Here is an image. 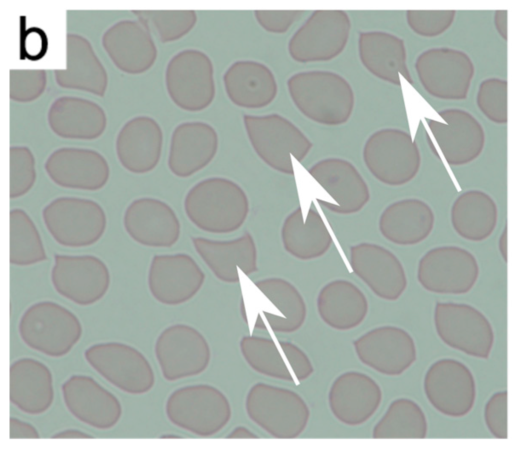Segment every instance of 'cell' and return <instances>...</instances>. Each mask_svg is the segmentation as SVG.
<instances>
[{"instance_id": "51", "label": "cell", "mask_w": 512, "mask_h": 451, "mask_svg": "<svg viewBox=\"0 0 512 451\" xmlns=\"http://www.w3.org/2000/svg\"><path fill=\"white\" fill-rule=\"evenodd\" d=\"M47 42V37L41 29H29L24 37L25 56L31 60L41 59L46 53Z\"/></svg>"}, {"instance_id": "22", "label": "cell", "mask_w": 512, "mask_h": 451, "mask_svg": "<svg viewBox=\"0 0 512 451\" xmlns=\"http://www.w3.org/2000/svg\"><path fill=\"white\" fill-rule=\"evenodd\" d=\"M349 263L353 273L378 298L396 301L407 288V276L402 262L382 245L360 242L350 246Z\"/></svg>"}, {"instance_id": "2", "label": "cell", "mask_w": 512, "mask_h": 451, "mask_svg": "<svg viewBox=\"0 0 512 451\" xmlns=\"http://www.w3.org/2000/svg\"><path fill=\"white\" fill-rule=\"evenodd\" d=\"M184 210L200 230L227 234L243 226L250 212V202L238 183L215 176L197 182L188 190Z\"/></svg>"}, {"instance_id": "30", "label": "cell", "mask_w": 512, "mask_h": 451, "mask_svg": "<svg viewBox=\"0 0 512 451\" xmlns=\"http://www.w3.org/2000/svg\"><path fill=\"white\" fill-rule=\"evenodd\" d=\"M163 147L159 123L147 115L129 119L119 130L115 150L119 163L134 174L148 173L158 165Z\"/></svg>"}, {"instance_id": "50", "label": "cell", "mask_w": 512, "mask_h": 451, "mask_svg": "<svg viewBox=\"0 0 512 451\" xmlns=\"http://www.w3.org/2000/svg\"><path fill=\"white\" fill-rule=\"evenodd\" d=\"M302 14L303 11L299 10L254 11L255 19L260 27L273 34L286 33Z\"/></svg>"}, {"instance_id": "17", "label": "cell", "mask_w": 512, "mask_h": 451, "mask_svg": "<svg viewBox=\"0 0 512 451\" xmlns=\"http://www.w3.org/2000/svg\"><path fill=\"white\" fill-rule=\"evenodd\" d=\"M423 388L430 404L452 418L465 416L475 403L474 376L465 364L455 359L444 358L431 364Z\"/></svg>"}, {"instance_id": "37", "label": "cell", "mask_w": 512, "mask_h": 451, "mask_svg": "<svg viewBox=\"0 0 512 451\" xmlns=\"http://www.w3.org/2000/svg\"><path fill=\"white\" fill-rule=\"evenodd\" d=\"M434 222V212L426 202L405 198L384 208L378 220V228L389 242L409 246L424 241L432 232Z\"/></svg>"}, {"instance_id": "4", "label": "cell", "mask_w": 512, "mask_h": 451, "mask_svg": "<svg viewBox=\"0 0 512 451\" xmlns=\"http://www.w3.org/2000/svg\"><path fill=\"white\" fill-rule=\"evenodd\" d=\"M245 410L252 422L276 439L298 438L310 418L309 406L300 394L264 382L250 387Z\"/></svg>"}, {"instance_id": "49", "label": "cell", "mask_w": 512, "mask_h": 451, "mask_svg": "<svg viewBox=\"0 0 512 451\" xmlns=\"http://www.w3.org/2000/svg\"><path fill=\"white\" fill-rule=\"evenodd\" d=\"M507 406L508 393L506 390L494 393L485 405V424L490 433L498 439H507L508 437Z\"/></svg>"}, {"instance_id": "5", "label": "cell", "mask_w": 512, "mask_h": 451, "mask_svg": "<svg viewBox=\"0 0 512 451\" xmlns=\"http://www.w3.org/2000/svg\"><path fill=\"white\" fill-rule=\"evenodd\" d=\"M165 413L175 426L200 437H211L229 423L232 408L227 396L217 387L193 384L169 395Z\"/></svg>"}, {"instance_id": "48", "label": "cell", "mask_w": 512, "mask_h": 451, "mask_svg": "<svg viewBox=\"0 0 512 451\" xmlns=\"http://www.w3.org/2000/svg\"><path fill=\"white\" fill-rule=\"evenodd\" d=\"M455 16L454 10H408L406 12L410 29L423 37L441 35L452 25Z\"/></svg>"}, {"instance_id": "33", "label": "cell", "mask_w": 512, "mask_h": 451, "mask_svg": "<svg viewBox=\"0 0 512 451\" xmlns=\"http://www.w3.org/2000/svg\"><path fill=\"white\" fill-rule=\"evenodd\" d=\"M223 85L228 99L244 109L264 108L275 100L278 93L272 70L255 60L233 62L223 74Z\"/></svg>"}, {"instance_id": "31", "label": "cell", "mask_w": 512, "mask_h": 451, "mask_svg": "<svg viewBox=\"0 0 512 451\" xmlns=\"http://www.w3.org/2000/svg\"><path fill=\"white\" fill-rule=\"evenodd\" d=\"M192 243L214 276L224 283L239 282L238 269L246 275L258 270L257 246L249 232L226 241L193 237Z\"/></svg>"}, {"instance_id": "45", "label": "cell", "mask_w": 512, "mask_h": 451, "mask_svg": "<svg viewBox=\"0 0 512 451\" xmlns=\"http://www.w3.org/2000/svg\"><path fill=\"white\" fill-rule=\"evenodd\" d=\"M35 157L27 146L10 147V197L27 194L36 181Z\"/></svg>"}, {"instance_id": "35", "label": "cell", "mask_w": 512, "mask_h": 451, "mask_svg": "<svg viewBox=\"0 0 512 451\" xmlns=\"http://www.w3.org/2000/svg\"><path fill=\"white\" fill-rule=\"evenodd\" d=\"M358 55L364 68L378 79L400 85L402 75L413 83L402 38L385 31H362L358 37Z\"/></svg>"}, {"instance_id": "39", "label": "cell", "mask_w": 512, "mask_h": 451, "mask_svg": "<svg viewBox=\"0 0 512 451\" xmlns=\"http://www.w3.org/2000/svg\"><path fill=\"white\" fill-rule=\"evenodd\" d=\"M280 235L284 250L302 261L324 256L333 244L325 222L313 207L305 217L300 207L290 212L283 221Z\"/></svg>"}, {"instance_id": "13", "label": "cell", "mask_w": 512, "mask_h": 451, "mask_svg": "<svg viewBox=\"0 0 512 451\" xmlns=\"http://www.w3.org/2000/svg\"><path fill=\"white\" fill-rule=\"evenodd\" d=\"M155 357L165 380L177 381L203 373L211 360L205 336L191 325L177 323L157 337Z\"/></svg>"}, {"instance_id": "36", "label": "cell", "mask_w": 512, "mask_h": 451, "mask_svg": "<svg viewBox=\"0 0 512 451\" xmlns=\"http://www.w3.org/2000/svg\"><path fill=\"white\" fill-rule=\"evenodd\" d=\"M10 401L27 414L46 412L54 401L50 368L30 357L15 360L10 366Z\"/></svg>"}, {"instance_id": "7", "label": "cell", "mask_w": 512, "mask_h": 451, "mask_svg": "<svg viewBox=\"0 0 512 451\" xmlns=\"http://www.w3.org/2000/svg\"><path fill=\"white\" fill-rule=\"evenodd\" d=\"M362 159L376 180L392 187L409 183L421 166L416 142L408 132L398 128L373 132L364 143Z\"/></svg>"}, {"instance_id": "20", "label": "cell", "mask_w": 512, "mask_h": 451, "mask_svg": "<svg viewBox=\"0 0 512 451\" xmlns=\"http://www.w3.org/2000/svg\"><path fill=\"white\" fill-rule=\"evenodd\" d=\"M205 274L189 254H156L148 270V288L153 298L167 306L191 300L202 288Z\"/></svg>"}, {"instance_id": "8", "label": "cell", "mask_w": 512, "mask_h": 451, "mask_svg": "<svg viewBox=\"0 0 512 451\" xmlns=\"http://www.w3.org/2000/svg\"><path fill=\"white\" fill-rule=\"evenodd\" d=\"M44 224L52 238L65 247H87L105 233L107 217L103 207L88 198L61 196L42 210Z\"/></svg>"}, {"instance_id": "23", "label": "cell", "mask_w": 512, "mask_h": 451, "mask_svg": "<svg viewBox=\"0 0 512 451\" xmlns=\"http://www.w3.org/2000/svg\"><path fill=\"white\" fill-rule=\"evenodd\" d=\"M61 391L68 411L88 426L106 430L121 419L120 400L91 376L72 375L62 384Z\"/></svg>"}, {"instance_id": "47", "label": "cell", "mask_w": 512, "mask_h": 451, "mask_svg": "<svg viewBox=\"0 0 512 451\" xmlns=\"http://www.w3.org/2000/svg\"><path fill=\"white\" fill-rule=\"evenodd\" d=\"M10 98L19 103L38 99L47 86V74L43 69H11Z\"/></svg>"}, {"instance_id": "56", "label": "cell", "mask_w": 512, "mask_h": 451, "mask_svg": "<svg viewBox=\"0 0 512 451\" xmlns=\"http://www.w3.org/2000/svg\"><path fill=\"white\" fill-rule=\"evenodd\" d=\"M507 239H508V233H507V227H505L501 233V236H500L499 242H498L499 251L501 253V256H502L504 262H507V258H508Z\"/></svg>"}, {"instance_id": "57", "label": "cell", "mask_w": 512, "mask_h": 451, "mask_svg": "<svg viewBox=\"0 0 512 451\" xmlns=\"http://www.w3.org/2000/svg\"><path fill=\"white\" fill-rule=\"evenodd\" d=\"M161 439H182V436L176 435V434H163L160 436Z\"/></svg>"}, {"instance_id": "43", "label": "cell", "mask_w": 512, "mask_h": 451, "mask_svg": "<svg viewBox=\"0 0 512 451\" xmlns=\"http://www.w3.org/2000/svg\"><path fill=\"white\" fill-rule=\"evenodd\" d=\"M47 259L45 247L32 218L20 208L10 211V263L30 266Z\"/></svg>"}, {"instance_id": "27", "label": "cell", "mask_w": 512, "mask_h": 451, "mask_svg": "<svg viewBox=\"0 0 512 451\" xmlns=\"http://www.w3.org/2000/svg\"><path fill=\"white\" fill-rule=\"evenodd\" d=\"M439 115L445 123L427 119V124L447 163L458 166L478 158L485 145L480 122L462 109H445Z\"/></svg>"}, {"instance_id": "9", "label": "cell", "mask_w": 512, "mask_h": 451, "mask_svg": "<svg viewBox=\"0 0 512 451\" xmlns=\"http://www.w3.org/2000/svg\"><path fill=\"white\" fill-rule=\"evenodd\" d=\"M165 87L182 110L198 112L208 108L216 94L212 60L199 49L179 51L166 65Z\"/></svg>"}, {"instance_id": "16", "label": "cell", "mask_w": 512, "mask_h": 451, "mask_svg": "<svg viewBox=\"0 0 512 451\" xmlns=\"http://www.w3.org/2000/svg\"><path fill=\"white\" fill-rule=\"evenodd\" d=\"M51 282L64 298L80 306H90L106 295L111 274L106 263L97 256L56 254Z\"/></svg>"}, {"instance_id": "14", "label": "cell", "mask_w": 512, "mask_h": 451, "mask_svg": "<svg viewBox=\"0 0 512 451\" xmlns=\"http://www.w3.org/2000/svg\"><path fill=\"white\" fill-rule=\"evenodd\" d=\"M415 70L425 91L444 100L465 99L474 76L471 58L447 47L423 51L416 59Z\"/></svg>"}, {"instance_id": "41", "label": "cell", "mask_w": 512, "mask_h": 451, "mask_svg": "<svg viewBox=\"0 0 512 451\" xmlns=\"http://www.w3.org/2000/svg\"><path fill=\"white\" fill-rule=\"evenodd\" d=\"M254 285L281 314L267 324L271 330L293 333L301 329L307 318V305L294 284L281 277H267Z\"/></svg>"}, {"instance_id": "24", "label": "cell", "mask_w": 512, "mask_h": 451, "mask_svg": "<svg viewBox=\"0 0 512 451\" xmlns=\"http://www.w3.org/2000/svg\"><path fill=\"white\" fill-rule=\"evenodd\" d=\"M382 389L369 375L346 371L335 378L328 392V405L333 416L346 426H360L378 410Z\"/></svg>"}, {"instance_id": "10", "label": "cell", "mask_w": 512, "mask_h": 451, "mask_svg": "<svg viewBox=\"0 0 512 451\" xmlns=\"http://www.w3.org/2000/svg\"><path fill=\"white\" fill-rule=\"evenodd\" d=\"M351 20L343 10H316L294 32L288 42L290 57L299 63L325 62L346 48Z\"/></svg>"}, {"instance_id": "15", "label": "cell", "mask_w": 512, "mask_h": 451, "mask_svg": "<svg viewBox=\"0 0 512 451\" xmlns=\"http://www.w3.org/2000/svg\"><path fill=\"white\" fill-rule=\"evenodd\" d=\"M478 277L475 256L459 246L432 248L418 262L417 280L429 292L464 294L474 287Z\"/></svg>"}, {"instance_id": "21", "label": "cell", "mask_w": 512, "mask_h": 451, "mask_svg": "<svg viewBox=\"0 0 512 451\" xmlns=\"http://www.w3.org/2000/svg\"><path fill=\"white\" fill-rule=\"evenodd\" d=\"M307 170L334 200L335 203L318 200L333 213H358L370 200L371 193L367 182L349 160L328 157L317 161Z\"/></svg>"}, {"instance_id": "55", "label": "cell", "mask_w": 512, "mask_h": 451, "mask_svg": "<svg viewBox=\"0 0 512 451\" xmlns=\"http://www.w3.org/2000/svg\"><path fill=\"white\" fill-rule=\"evenodd\" d=\"M227 439H258L253 431L245 426L239 425L235 427L227 436Z\"/></svg>"}, {"instance_id": "40", "label": "cell", "mask_w": 512, "mask_h": 451, "mask_svg": "<svg viewBox=\"0 0 512 451\" xmlns=\"http://www.w3.org/2000/svg\"><path fill=\"white\" fill-rule=\"evenodd\" d=\"M450 217L453 229L459 236L480 242L493 233L498 210L490 195L480 190H468L455 199Z\"/></svg>"}, {"instance_id": "28", "label": "cell", "mask_w": 512, "mask_h": 451, "mask_svg": "<svg viewBox=\"0 0 512 451\" xmlns=\"http://www.w3.org/2000/svg\"><path fill=\"white\" fill-rule=\"evenodd\" d=\"M101 43L116 68L130 75L148 71L158 55L150 31L138 20L114 23L103 33Z\"/></svg>"}, {"instance_id": "3", "label": "cell", "mask_w": 512, "mask_h": 451, "mask_svg": "<svg viewBox=\"0 0 512 451\" xmlns=\"http://www.w3.org/2000/svg\"><path fill=\"white\" fill-rule=\"evenodd\" d=\"M250 145L257 156L271 169L293 175L292 157L303 161L313 143L291 120L278 113L243 116Z\"/></svg>"}, {"instance_id": "46", "label": "cell", "mask_w": 512, "mask_h": 451, "mask_svg": "<svg viewBox=\"0 0 512 451\" xmlns=\"http://www.w3.org/2000/svg\"><path fill=\"white\" fill-rule=\"evenodd\" d=\"M507 80L488 78L481 82L477 93V106L486 118L496 124H506Z\"/></svg>"}, {"instance_id": "6", "label": "cell", "mask_w": 512, "mask_h": 451, "mask_svg": "<svg viewBox=\"0 0 512 451\" xmlns=\"http://www.w3.org/2000/svg\"><path fill=\"white\" fill-rule=\"evenodd\" d=\"M18 330L29 348L49 357L67 355L83 333L81 321L71 310L49 300L30 305L20 318Z\"/></svg>"}, {"instance_id": "12", "label": "cell", "mask_w": 512, "mask_h": 451, "mask_svg": "<svg viewBox=\"0 0 512 451\" xmlns=\"http://www.w3.org/2000/svg\"><path fill=\"white\" fill-rule=\"evenodd\" d=\"M433 318L437 335L447 346L473 357H489L495 336L480 310L464 303L437 302Z\"/></svg>"}, {"instance_id": "52", "label": "cell", "mask_w": 512, "mask_h": 451, "mask_svg": "<svg viewBox=\"0 0 512 451\" xmlns=\"http://www.w3.org/2000/svg\"><path fill=\"white\" fill-rule=\"evenodd\" d=\"M10 439H38L40 434L35 426L16 417L10 418Z\"/></svg>"}, {"instance_id": "25", "label": "cell", "mask_w": 512, "mask_h": 451, "mask_svg": "<svg viewBox=\"0 0 512 451\" xmlns=\"http://www.w3.org/2000/svg\"><path fill=\"white\" fill-rule=\"evenodd\" d=\"M48 177L58 186L68 189L97 191L110 178V166L98 151L79 147L54 150L44 164Z\"/></svg>"}, {"instance_id": "18", "label": "cell", "mask_w": 512, "mask_h": 451, "mask_svg": "<svg viewBox=\"0 0 512 451\" xmlns=\"http://www.w3.org/2000/svg\"><path fill=\"white\" fill-rule=\"evenodd\" d=\"M241 354L255 372L278 380L302 382L314 372L308 355L289 341L246 335L239 342Z\"/></svg>"}, {"instance_id": "26", "label": "cell", "mask_w": 512, "mask_h": 451, "mask_svg": "<svg viewBox=\"0 0 512 451\" xmlns=\"http://www.w3.org/2000/svg\"><path fill=\"white\" fill-rule=\"evenodd\" d=\"M123 225L135 242L147 247H171L181 233L180 221L173 208L153 197L133 200L124 212Z\"/></svg>"}, {"instance_id": "54", "label": "cell", "mask_w": 512, "mask_h": 451, "mask_svg": "<svg viewBox=\"0 0 512 451\" xmlns=\"http://www.w3.org/2000/svg\"><path fill=\"white\" fill-rule=\"evenodd\" d=\"M91 434L77 429H65L52 435V439H93Z\"/></svg>"}, {"instance_id": "53", "label": "cell", "mask_w": 512, "mask_h": 451, "mask_svg": "<svg viewBox=\"0 0 512 451\" xmlns=\"http://www.w3.org/2000/svg\"><path fill=\"white\" fill-rule=\"evenodd\" d=\"M507 18V10H497L494 13L495 28L504 40H507Z\"/></svg>"}, {"instance_id": "42", "label": "cell", "mask_w": 512, "mask_h": 451, "mask_svg": "<svg viewBox=\"0 0 512 451\" xmlns=\"http://www.w3.org/2000/svg\"><path fill=\"white\" fill-rule=\"evenodd\" d=\"M427 420L422 408L412 399L397 398L375 424L374 439H424Z\"/></svg>"}, {"instance_id": "11", "label": "cell", "mask_w": 512, "mask_h": 451, "mask_svg": "<svg viewBox=\"0 0 512 451\" xmlns=\"http://www.w3.org/2000/svg\"><path fill=\"white\" fill-rule=\"evenodd\" d=\"M84 357L105 380L125 393L145 394L155 384L150 362L129 344L117 341L93 344L84 351Z\"/></svg>"}, {"instance_id": "19", "label": "cell", "mask_w": 512, "mask_h": 451, "mask_svg": "<svg viewBox=\"0 0 512 451\" xmlns=\"http://www.w3.org/2000/svg\"><path fill=\"white\" fill-rule=\"evenodd\" d=\"M358 359L387 376H399L416 361L413 337L403 328L383 325L370 329L353 341Z\"/></svg>"}, {"instance_id": "32", "label": "cell", "mask_w": 512, "mask_h": 451, "mask_svg": "<svg viewBox=\"0 0 512 451\" xmlns=\"http://www.w3.org/2000/svg\"><path fill=\"white\" fill-rule=\"evenodd\" d=\"M47 122L60 138L95 140L107 127L105 110L95 101L77 96H60L50 105Z\"/></svg>"}, {"instance_id": "34", "label": "cell", "mask_w": 512, "mask_h": 451, "mask_svg": "<svg viewBox=\"0 0 512 451\" xmlns=\"http://www.w3.org/2000/svg\"><path fill=\"white\" fill-rule=\"evenodd\" d=\"M66 42V68L54 71L57 85L103 97L108 87V74L91 42L76 33H68Z\"/></svg>"}, {"instance_id": "38", "label": "cell", "mask_w": 512, "mask_h": 451, "mask_svg": "<svg viewBox=\"0 0 512 451\" xmlns=\"http://www.w3.org/2000/svg\"><path fill=\"white\" fill-rule=\"evenodd\" d=\"M321 320L338 331H349L364 322L369 311L363 291L346 279H334L326 283L316 299Z\"/></svg>"}, {"instance_id": "29", "label": "cell", "mask_w": 512, "mask_h": 451, "mask_svg": "<svg viewBox=\"0 0 512 451\" xmlns=\"http://www.w3.org/2000/svg\"><path fill=\"white\" fill-rule=\"evenodd\" d=\"M219 147L216 129L203 121L177 125L171 135L168 168L179 178H188L209 165Z\"/></svg>"}, {"instance_id": "44", "label": "cell", "mask_w": 512, "mask_h": 451, "mask_svg": "<svg viewBox=\"0 0 512 451\" xmlns=\"http://www.w3.org/2000/svg\"><path fill=\"white\" fill-rule=\"evenodd\" d=\"M132 13L162 43L181 39L197 22V13L194 10H137Z\"/></svg>"}, {"instance_id": "1", "label": "cell", "mask_w": 512, "mask_h": 451, "mask_svg": "<svg viewBox=\"0 0 512 451\" xmlns=\"http://www.w3.org/2000/svg\"><path fill=\"white\" fill-rule=\"evenodd\" d=\"M290 98L307 119L325 126L347 123L355 107V93L340 74L328 70L294 73L287 80Z\"/></svg>"}]
</instances>
